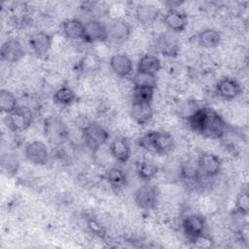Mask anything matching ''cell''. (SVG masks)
I'll use <instances>...</instances> for the list:
<instances>
[{"label": "cell", "instance_id": "obj_1", "mask_svg": "<svg viewBox=\"0 0 249 249\" xmlns=\"http://www.w3.org/2000/svg\"><path fill=\"white\" fill-rule=\"evenodd\" d=\"M187 122L194 132L208 138H222L227 129L222 116L210 107H198L187 118Z\"/></svg>", "mask_w": 249, "mask_h": 249}, {"label": "cell", "instance_id": "obj_2", "mask_svg": "<svg viewBox=\"0 0 249 249\" xmlns=\"http://www.w3.org/2000/svg\"><path fill=\"white\" fill-rule=\"evenodd\" d=\"M138 145L146 151L165 155L173 149L174 139L169 132L151 130L138 139Z\"/></svg>", "mask_w": 249, "mask_h": 249}, {"label": "cell", "instance_id": "obj_3", "mask_svg": "<svg viewBox=\"0 0 249 249\" xmlns=\"http://www.w3.org/2000/svg\"><path fill=\"white\" fill-rule=\"evenodd\" d=\"M43 129L46 139L54 146L62 145L69 136V131L64 122L57 116H50L45 119Z\"/></svg>", "mask_w": 249, "mask_h": 249}, {"label": "cell", "instance_id": "obj_4", "mask_svg": "<svg viewBox=\"0 0 249 249\" xmlns=\"http://www.w3.org/2000/svg\"><path fill=\"white\" fill-rule=\"evenodd\" d=\"M83 139L86 146L91 151H97L109 139L108 131L94 122H86L81 126Z\"/></svg>", "mask_w": 249, "mask_h": 249}, {"label": "cell", "instance_id": "obj_5", "mask_svg": "<svg viewBox=\"0 0 249 249\" xmlns=\"http://www.w3.org/2000/svg\"><path fill=\"white\" fill-rule=\"evenodd\" d=\"M159 190L156 185L149 182L142 185L134 194L136 205L143 210H152L156 208L159 202Z\"/></svg>", "mask_w": 249, "mask_h": 249}, {"label": "cell", "instance_id": "obj_6", "mask_svg": "<svg viewBox=\"0 0 249 249\" xmlns=\"http://www.w3.org/2000/svg\"><path fill=\"white\" fill-rule=\"evenodd\" d=\"M5 123L12 131L22 132L30 126L32 123V114L29 109L18 106L15 111L7 114Z\"/></svg>", "mask_w": 249, "mask_h": 249}, {"label": "cell", "instance_id": "obj_7", "mask_svg": "<svg viewBox=\"0 0 249 249\" xmlns=\"http://www.w3.org/2000/svg\"><path fill=\"white\" fill-rule=\"evenodd\" d=\"M156 47L163 56L175 57L180 52V41L177 37V33L172 31H166L161 33L157 41Z\"/></svg>", "mask_w": 249, "mask_h": 249}, {"label": "cell", "instance_id": "obj_8", "mask_svg": "<svg viewBox=\"0 0 249 249\" xmlns=\"http://www.w3.org/2000/svg\"><path fill=\"white\" fill-rule=\"evenodd\" d=\"M196 164L199 173L202 176L211 178L219 174L222 167L221 160L218 156L211 153H202L199 155Z\"/></svg>", "mask_w": 249, "mask_h": 249}, {"label": "cell", "instance_id": "obj_9", "mask_svg": "<svg viewBox=\"0 0 249 249\" xmlns=\"http://www.w3.org/2000/svg\"><path fill=\"white\" fill-rule=\"evenodd\" d=\"M108 40L106 25L96 19H90L85 23L83 41L86 43L105 42Z\"/></svg>", "mask_w": 249, "mask_h": 249}, {"label": "cell", "instance_id": "obj_10", "mask_svg": "<svg viewBox=\"0 0 249 249\" xmlns=\"http://www.w3.org/2000/svg\"><path fill=\"white\" fill-rule=\"evenodd\" d=\"M24 53L25 52L21 43L16 38L6 40L2 44L0 51L1 59L8 63L19 61L24 56Z\"/></svg>", "mask_w": 249, "mask_h": 249}, {"label": "cell", "instance_id": "obj_11", "mask_svg": "<svg viewBox=\"0 0 249 249\" xmlns=\"http://www.w3.org/2000/svg\"><path fill=\"white\" fill-rule=\"evenodd\" d=\"M25 158L32 163L43 165L49 160V150L42 141H32L28 143L24 149Z\"/></svg>", "mask_w": 249, "mask_h": 249}, {"label": "cell", "instance_id": "obj_12", "mask_svg": "<svg viewBox=\"0 0 249 249\" xmlns=\"http://www.w3.org/2000/svg\"><path fill=\"white\" fill-rule=\"evenodd\" d=\"M205 218L199 214H190L183 219L182 229L186 236L191 239L205 232Z\"/></svg>", "mask_w": 249, "mask_h": 249}, {"label": "cell", "instance_id": "obj_13", "mask_svg": "<svg viewBox=\"0 0 249 249\" xmlns=\"http://www.w3.org/2000/svg\"><path fill=\"white\" fill-rule=\"evenodd\" d=\"M163 23L169 31L180 33L188 25L187 16L177 9H168L163 16Z\"/></svg>", "mask_w": 249, "mask_h": 249}, {"label": "cell", "instance_id": "obj_14", "mask_svg": "<svg viewBox=\"0 0 249 249\" xmlns=\"http://www.w3.org/2000/svg\"><path fill=\"white\" fill-rule=\"evenodd\" d=\"M108 32V39H111L114 42L122 43L126 41L130 36V26L128 23L120 18L111 19L110 22L106 25Z\"/></svg>", "mask_w": 249, "mask_h": 249}, {"label": "cell", "instance_id": "obj_15", "mask_svg": "<svg viewBox=\"0 0 249 249\" xmlns=\"http://www.w3.org/2000/svg\"><path fill=\"white\" fill-rule=\"evenodd\" d=\"M242 91L240 84L233 78L225 77L216 85V93L226 100H232Z\"/></svg>", "mask_w": 249, "mask_h": 249}, {"label": "cell", "instance_id": "obj_16", "mask_svg": "<svg viewBox=\"0 0 249 249\" xmlns=\"http://www.w3.org/2000/svg\"><path fill=\"white\" fill-rule=\"evenodd\" d=\"M53 38L50 34L46 32H37L29 37L28 44L31 50L38 56H43L47 54L52 47Z\"/></svg>", "mask_w": 249, "mask_h": 249}, {"label": "cell", "instance_id": "obj_17", "mask_svg": "<svg viewBox=\"0 0 249 249\" xmlns=\"http://www.w3.org/2000/svg\"><path fill=\"white\" fill-rule=\"evenodd\" d=\"M110 66L113 72L122 78L129 77L133 71L131 59L124 53L113 54L110 58Z\"/></svg>", "mask_w": 249, "mask_h": 249}, {"label": "cell", "instance_id": "obj_18", "mask_svg": "<svg viewBox=\"0 0 249 249\" xmlns=\"http://www.w3.org/2000/svg\"><path fill=\"white\" fill-rule=\"evenodd\" d=\"M129 114H130V117L138 124L145 125L153 118L154 111L152 108V103L132 101L130 110H129Z\"/></svg>", "mask_w": 249, "mask_h": 249}, {"label": "cell", "instance_id": "obj_19", "mask_svg": "<svg viewBox=\"0 0 249 249\" xmlns=\"http://www.w3.org/2000/svg\"><path fill=\"white\" fill-rule=\"evenodd\" d=\"M160 15L158 8L152 4L138 5L135 10V17L143 26H150L157 20Z\"/></svg>", "mask_w": 249, "mask_h": 249}, {"label": "cell", "instance_id": "obj_20", "mask_svg": "<svg viewBox=\"0 0 249 249\" xmlns=\"http://www.w3.org/2000/svg\"><path fill=\"white\" fill-rule=\"evenodd\" d=\"M110 152L117 161L121 163H125L130 158L131 150L125 138L118 137L111 142Z\"/></svg>", "mask_w": 249, "mask_h": 249}, {"label": "cell", "instance_id": "obj_21", "mask_svg": "<svg viewBox=\"0 0 249 249\" xmlns=\"http://www.w3.org/2000/svg\"><path fill=\"white\" fill-rule=\"evenodd\" d=\"M85 23L77 18L65 19L61 24L62 33L70 40H83Z\"/></svg>", "mask_w": 249, "mask_h": 249}, {"label": "cell", "instance_id": "obj_22", "mask_svg": "<svg viewBox=\"0 0 249 249\" xmlns=\"http://www.w3.org/2000/svg\"><path fill=\"white\" fill-rule=\"evenodd\" d=\"M101 66V59L95 53L85 54L77 63L76 69L81 73H93Z\"/></svg>", "mask_w": 249, "mask_h": 249}, {"label": "cell", "instance_id": "obj_23", "mask_svg": "<svg viewBox=\"0 0 249 249\" xmlns=\"http://www.w3.org/2000/svg\"><path fill=\"white\" fill-rule=\"evenodd\" d=\"M161 68L160 58L154 54H145L140 57L137 63V71L157 75Z\"/></svg>", "mask_w": 249, "mask_h": 249}, {"label": "cell", "instance_id": "obj_24", "mask_svg": "<svg viewBox=\"0 0 249 249\" xmlns=\"http://www.w3.org/2000/svg\"><path fill=\"white\" fill-rule=\"evenodd\" d=\"M106 180L116 191H120L126 186L127 178L124 171L119 167H112L106 172Z\"/></svg>", "mask_w": 249, "mask_h": 249}, {"label": "cell", "instance_id": "obj_25", "mask_svg": "<svg viewBox=\"0 0 249 249\" xmlns=\"http://www.w3.org/2000/svg\"><path fill=\"white\" fill-rule=\"evenodd\" d=\"M198 44L205 49H213L220 44L221 35L216 29L207 28L197 35Z\"/></svg>", "mask_w": 249, "mask_h": 249}, {"label": "cell", "instance_id": "obj_26", "mask_svg": "<svg viewBox=\"0 0 249 249\" xmlns=\"http://www.w3.org/2000/svg\"><path fill=\"white\" fill-rule=\"evenodd\" d=\"M75 91L67 86H62L53 93V101L60 106H69L76 100Z\"/></svg>", "mask_w": 249, "mask_h": 249}, {"label": "cell", "instance_id": "obj_27", "mask_svg": "<svg viewBox=\"0 0 249 249\" xmlns=\"http://www.w3.org/2000/svg\"><path fill=\"white\" fill-rule=\"evenodd\" d=\"M158 173V166L149 160H140L136 164V174L137 176L145 181L149 182Z\"/></svg>", "mask_w": 249, "mask_h": 249}, {"label": "cell", "instance_id": "obj_28", "mask_svg": "<svg viewBox=\"0 0 249 249\" xmlns=\"http://www.w3.org/2000/svg\"><path fill=\"white\" fill-rule=\"evenodd\" d=\"M2 171L8 176H14L19 168V160L15 154L5 153L1 157Z\"/></svg>", "mask_w": 249, "mask_h": 249}, {"label": "cell", "instance_id": "obj_29", "mask_svg": "<svg viewBox=\"0 0 249 249\" xmlns=\"http://www.w3.org/2000/svg\"><path fill=\"white\" fill-rule=\"evenodd\" d=\"M18 107V100L14 93L8 89L0 90V109L5 114H10Z\"/></svg>", "mask_w": 249, "mask_h": 249}, {"label": "cell", "instance_id": "obj_30", "mask_svg": "<svg viewBox=\"0 0 249 249\" xmlns=\"http://www.w3.org/2000/svg\"><path fill=\"white\" fill-rule=\"evenodd\" d=\"M132 83H133V86H136V87H148V88L156 89L158 81H157L156 75L136 71V73L132 77Z\"/></svg>", "mask_w": 249, "mask_h": 249}, {"label": "cell", "instance_id": "obj_31", "mask_svg": "<svg viewBox=\"0 0 249 249\" xmlns=\"http://www.w3.org/2000/svg\"><path fill=\"white\" fill-rule=\"evenodd\" d=\"M155 89L148 87H136L133 86L132 89V101L152 103L154 97Z\"/></svg>", "mask_w": 249, "mask_h": 249}, {"label": "cell", "instance_id": "obj_32", "mask_svg": "<svg viewBox=\"0 0 249 249\" xmlns=\"http://www.w3.org/2000/svg\"><path fill=\"white\" fill-rule=\"evenodd\" d=\"M200 175L201 174L199 173L196 162L195 164L192 161H188L184 163L181 167V176L184 180H187L189 182H195L198 180Z\"/></svg>", "mask_w": 249, "mask_h": 249}, {"label": "cell", "instance_id": "obj_33", "mask_svg": "<svg viewBox=\"0 0 249 249\" xmlns=\"http://www.w3.org/2000/svg\"><path fill=\"white\" fill-rule=\"evenodd\" d=\"M249 209V196L247 192H241L235 201L234 213L239 215H247Z\"/></svg>", "mask_w": 249, "mask_h": 249}, {"label": "cell", "instance_id": "obj_34", "mask_svg": "<svg viewBox=\"0 0 249 249\" xmlns=\"http://www.w3.org/2000/svg\"><path fill=\"white\" fill-rule=\"evenodd\" d=\"M189 241L192 243L194 247H197V248H210V247H213L214 245L213 239L209 235H207L205 232L194 238L189 239Z\"/></svg>", "mask_w": 249, "mask_h": 249}, {"label": "cell", "instance_id": "obj_35", "mask_svg": "<svg viewBox=\"0 0 249 249\" xmlns=\"http://www.w3.org/2000/svg\"><path fill=\"white\" fill-rule=\"evenodd\" d=\"M88 227L92 233H94L95 235H97L101 238H103L106 235V231H105L104 228L94 219L88 220Z\"/></svg>", "mask_w": 249, "mask_h": 249}]
</instances>
